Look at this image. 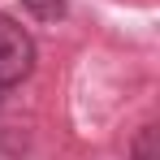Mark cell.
I'll list each match as a JSON object with an SVG mask.
<instances>
[{
  "mask_svg": "<svg viewBox=\"0 0 160 160\" xmlns=\"http://www.w3.org/2000/svg\"><path fill=\"white\" fill-rule=\"evenodd\" d=\"M35 18H43V22H52V18H61L65 13V0H22Z\"/></svg>",
  "mask_w": 160,
  "mask_h": 160,
  "instance_id": "3",
  "label": "cell"
},
{
  "mask_svg": "<svg viewBox=\"0 0 160 160\" xmlns=\"http://www.w3.org/2000/svg\"><path fill=\"white\" fill-rule=\"evenodd\" d=\"M130 160H156V126H143V130H138Z\"/></svg>",
  "mask_w": 160,
  "mask_h": 160,
  "instance_id": "2",
  "label": "cell"
},
{
  "mask_svg": "<svg viewBox=\"0 0 160 160\" xmlns=\"http://www.w3.org/2000/svg\"><path fill=\"white\" fill-rule=\"evenodd\" d=\"M35 69V39L0 13V87H13Z\"/></svg>",
  "mask_w": 160,
  "mask_h": 160,
  "instance_id": "1",
  "label": "cell"
}]
</instances>
